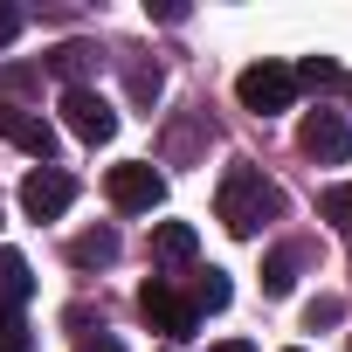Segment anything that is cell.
<instances>
[{
    "instance_id": "obj_11",
    "label": "cell",
    "mask_w": 352,
    "mask_h": 352,
    "mask_svg": "<svg viewBox=\"0 0 352 352\" xmlns=\"http://www.w3.org/2000/svg\"><path fill=\"white\" fill-rule=\"evenodd\" d=\"M49 69H56V76H63L69 90H83V76L97 69V49H90V42H63V49L49 56Z\"/></svg>"
},
{
    "instance_id": "obj_18",
    "label": "cell",
    "mask_w": 352,
    "mask_h": 352,
    "mask_svg": "<svg viewBox=\"0 0 352 352\" xmlns=\"http://www.w3.org/2000/svg\"><path fill=\"white\" fill-rule=\"evenodd\" d=\"M338 318H345L338 297H311V304H304V324H311V331H318V324H338Z\"/></svg>"
},
{
    "instance_id": "obj_22",
    "label": "cell",
    "mask_w": 352,
    "mask_h": 352,
    "mask_svg": "<svg viewBox=\"0 0 352 352\" xmlns=\"http://www.w3.org/2000/svg\"><path fill=\"white\" fill-rule=\"evenodd\" d=\"M345 97H352V76H345Z\"/></svg>"
},
{
    "instance_id": "obj_2",
    "label": "cell",
    "mask_w": 352,
    "mask_h": 352,
    "mask_svg": "<svg viewBox=\"0 0 352 352\" xmlns=\"http://www.w3.org/2000/svg\"><path fill=\"white\" fill-rule=\"evenodd\" d=\"M235 97H242V111L276 118V111L297 104V76H290V63H249V69L235 76Z\"/></svg>"
},
{
    "instance_id": "obj_4",
    "label": "cell",
    "mask_w": 352,
    "mask_h": 352,
    "mask_svg": "<svg viewBox=\"0 0 352 352\" xmlns=\"http://www.w3.org/2000/svg\"><path fill=\"white\" fill-rule=\"evenodd\" d=\"M138 318L152 324V331H166V338H194V304H187V290H173L166 276H152L145 290H138Z\"/></svg>"
},
{
    "instance_id": "obj_17",
    "label": "cell",
    "mask_w": 352,
    "mask_h": 352,
    "mask_svg": "<svg viewBox=\"0 0 352 352\" xmlns=\"http://www.w3.org/2000/svg\"><path fill=\"white\" fill-rule=\"evenodd\" d=\"M0 352H35V338H28L21 311H0Z\"/></svg>"
},
{
    "instance_id": "obj_5",
    "label": "cell",
    "mask_w": 352,
    "mask_h": 352,
    "mask_svg": "<svg viewBox=\"0 0 352 352\" xmlns=\"http://www.w3.org/2000/svg\"><path fill=\"white\" fill-rule=\"evenodd\" d=\"M297 145H304V159H318V166H345V159H352V124H345L338 111H311L304 131H297Z\"/></svg>"
},
{
    "instance_id": "obj_21",
    "label": "cell",
    "mask_w": 352,
    "mask_h": 352,
    "mask_svg": "<svg viewBox=\"0 0 352 352\" xmlns=\"http://www.w3.org/2000/svg\"><path fill=\"white\" fill-rule=\"evenodd\" d=\"M214 352H256V345H249V338H228V345H214Z\"/></svg>"
},
{
    "instance_id": "obj_14",
    "label": "cell",
    "mask_w": 352,
    "mask_h": 352,
    "mask_svg": "<svg viewBox=\"0 0 352 352\" xmlns=\"http://www.w3.org/2000/svg\"><path fill=\"white\" fill-rule=\"evenodd\" d=\"M290 283H297V256L276 249V256L263 263V297H290Z\"/></svg>"
},
{
    "instance_id": "obj_8",
    "label": "cell",
    "mask_w": 352,
    "mask_h": 352,
    "mask_svg": "<svg viewBox=\"0 0 352 352\" xmlns=\"http://www.w3.org/2000/svg\"><path fill=\"white\" fill-rule=\"evenodd\" d=\"M0 138H8V145H21L28 159H56V131H49V118H35V111H21V104H8V97H0Z\"/></svg>"
},
{
    "instance_id": "obj_6",
    "label": "cell",
    "mask_w": 352,
    "mask_h": 352,
    "mask_svg": "<svg viewBox=\"0 0 352 352\" xmlns=\"http://www.w3.org/2000/svg\"><path fill=\"white\" fill-rule=\"evenodd\" d=\"M69 201H76V180L63 166H35L28 180H21V208L35 214V221H56V214H69Z\"/></svg>"
},
{
    "instance_id": "obj_20",
    "label": "cell",
    "mask_w": 352,
    "mask_h": 352,
    "mask_svg": "<svg viewBox=\"0 0 352 352\" xmlns=\"http://www.w3.org/2000/svg\"><path fill=\"white\" fill-rule=\"evenodd\" d=\"M76 352H124V345H118V338H83Z\"/></svg>"
},
{
    "instance_id": "obj_15",
    "label": "cell",
    "mask_w": 352,
    "mask_h": 352,
    "mask_svg": "<svg viewBox=\"0 0 352 352\" xmlns=\"http://www.w3.org/2000/svg\"><path fill=\"white\" fill-rule=\"evenodd\" d=\"M290 76H297V90H304V83H311V90H324V83H345V69H338L331 56H304Z\"/></svg>"
},
{
    "instance_id": "obj_16",
    "label": "cell",
    "mask_w": 352,
    "mask_h": 352,
    "mask_svg": "<svg viewBox=\"0 0 352 352\" xmlns=\"http://www.w3.org/2000/svg\"><path fill=\"white\" fill-rule=\"evenodd\" d=\"M318 208H324V221H331L338 235H352V187H324V201H318Z\"/></svg>"
},
{
    "instance_id": "obj_13",
    "label": "cell",
    "mask_w": 352,
    "mask_h": 352,
    "mask_svg": "<svg viewBox=\"0 0 352 352\" xmlns=\"http://www.w3.org/2000/svg\"><path fill=\"white\" fill-rule=\"evenodd\" d=\"M228 297H235V283H228L221 270H208V276H194V290H187V304H194V318H201V311H228Z\"/></svg>"
},
{
    "instance_id": "obj_23",
    "label": "cell",
    "mask_w": 352,
    "mask_h": 352,
    "mask_svg": "<svg viewBox=\"0 0 352 352\" xmlns=\"http://www.w3.org/2000/svg\"><path fill=\"white\" fill-rule=\"evenodd\" d=\"M290 352H304V345H290Z\"/></svg>"
},
{
    "instance_id": "obj_12",
    "label": "cell",
    "mask_w": 352,
    "mask_h": 352,
    "mask_svg": "<svg viewBox=\"0 0 352 352\" xmlns=\"http://www.w3.org/2000/svg\"><path fill=\"white\" fill-rule=\"evenodd\" d=\"M111 256H118V235H111V228H90V235L69 242V263H83V270H104Z\"/></svg>"
},
{
    "instance_id": "obj_3",
    "label": "cell",
    "mask_w": 352,
    "mask_h": 352,
    "mask_svg": "<svg viewBox=\"0 0 352 352\" xmlns=\"http://www.w3.org/2000/svg\"><path fill=\"white\" fill-rule=\"evenodd\" d=\"M104 194H111V208H124V214H152V208L166 201V173H152L145 159L111 166V173H104Z\"/></svg>"
},
{
    "instance_id": "obj_1",
    "label": "cell",
    "mask_w": 352,
    "mask_h": 352,
    "mask_svg": "<svg viewBox=\"0 0 352 352\" xmlns=\"http://www.w3.org/2000/svg\"><path fill=\"white\" fill-rule=\"evenodd\" d=\"M270 214H276V187L263 180V166L235 159V166L221 173V187H214V221H221L228 235H242V242H249Z\"/></svg>"
},
{
    "instance_id": "obj_10",
    "label": "cell",
    "mask_w": 352,
    "mask_h": 352,
    "mask_svg": "<svg viewBox=\"0 0 352 352\" xmlns=\"http://www.w3.org/2000/svg\"><path fill=\"white\" fill-rule=\"evenodd\" d=\"M194 249H201V235H194L187 221H159V228H152V256H159V263H194Z\"/></svg>"
},
{
    "instance_id": "obj_19",
    "label": "cell",
    "mask_w": 352,
    "mask_h": 352,
    "mask_svg": "<svg viewBox=\"0 0 352 352\" xmlns=\"http://www.w3.org/2000/svg\"><path fill=\"white\" fill-rule=\"evenodd\" d=\"M21 28H28V14L14 8V0H0V49H8V42H14Z\"/></svg>"
},
{
    "instance_id": "obj_7",
    "label": "cell",
    "mask_w": 352,
    "mask_h": 352,
    "mask_svg": "<svg viewBox=\"0 0 352 352\" xmlns=\"http://www.w3.org/2000/svg\"><path fill=\"white\" fill-rule=\"evenodd\" d=\"M63 124H69L83 145H104V138L118 131V111H111V104L83 83V90H63Z\"/></svg>"
},
{
    "instance_id": "obj_9",
    "label": "cell",
    "mask_w": 352,
    "mask_h": 352,
    "mask_svg": "<svg viewBox=\"0 0 352 352\" xmlns=\"http://www.w3.org/2000/svg\"><path fill=\"white\" fill-rule=\"evenodd\" d=\"M28 297H35V270H28V256L0 249V311H21Z\"/></svg>"
}]
</instances>
